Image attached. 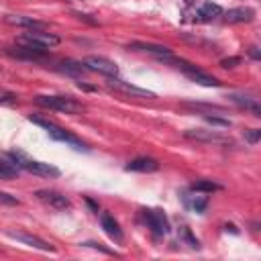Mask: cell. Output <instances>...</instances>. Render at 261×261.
I'll return each instance as SVG.
<instances>
[{
	"mask_svg": "<svg viewBox=\"0 0 261 261\" xmlns=\"http://www.w3.org/2000/svg\"><path fill=\"white\" fill-rule=\"evenodd\" d=\"M29 120L35 122V124H39L51 139H55V141H59V143H65L67 147H71V149H75V151H88V149H90L80 137L71 135V133L65 130L63 126H59V124H55V122H51V120H47V118H41V116H29Z\"/></svg>",
	"mask_w": 261,
	"mask_h": 261,
	"instance_id": "6da1fadb",
	"label": "cell"
},
{
	"mask_svg": "<svg viewBox=\"0 0 261 261\" xmlns=\"http://www.w3.org/2000/svg\"><path fill=\"white\" fill-rule=\"evenodd\" d=\"M8 159L18 167V169H24L29 173H35V175H43V177H57L59 175V169L51 163H43V161H37L33 157H29L27 153L22 151H10L6 153Z\"/></svg>",
	"mask_w": 261,
	"mask_h": 261,
	"instance_id": "7a4b0ae2",
	"label": "cell"
},
{
	"mask_svg": "<svg viewBox=\"0 0 261 261\" xmlns=\"http://www.w3.org/2000/svg\"><path fill=\"white\" fill-rule=\"evenodd\" d=\"M35 102L43 108H49V110H57V112H65V114H75V112H82V104L75 102L71 96H37Z\"/></svg>",
	"mask_w": 261,
	"mask_h": 261,
	"instance_id": "3957f363",
	"label": "cell"
},
{
	"mask_svg": "<svg viewBox=\"0 0 261 261\" xmlns=\"http://www.w3.org/2000/svg\"><path fill=\"white\" fill-rule=\"evenodd\" d=\"M18 43H22V45H31V47L49 49V47H53V45L59 43V37L53 35V33H45V31H41V29H31V31H27V33L20 35Z\"/></svg>",
	"mask_w": 261,
	"mask_h": 261,
	"instance_id": "277c9868",
	"label": "cell"
},
{
	"mask_svg": "<svg viewBox=\"0 0 261 261\" xmlns=\"http://www.w3.org/2000/svg\"><path fill=\"white\" fill-rule=\"evenodd\" d=\"M143 216H145L147 226L153 230V234L163 237V234L169 232V220H167V216L161 210H157V208H145L143 210Z\"/></svg>",
	"mask_w": 261,
	"mask_h": 261,
	"instance_id": "5b68a950",
	"label": "cell"
},
{
	"mask_svg": "<svg viewBox=\"0 0 261 261\" xmlns=\"http://www.w3.org/2000/svg\"><path fill=\"white\" fill-rule=\"evenodd\" d=\"M82 63H84V67H86L88 71H98V73L108 75V77H112V75L118 73V65H116L114 61L106 59V57H100V55H90V57H86Z\"/></svg>",
	"mask_w": 261,
	"mask_h": 261,
	"instance_id": "8992f818",
	"label": "cell"
},
{
	"mask_svg": "<svg viewBox=\"0 0 261 261\" xmlns=\"http://www.w3.org/2000/svg\"><path fill=\"white\" fill-rule=\"evenodd\" d=\"M10 239H14V241H18V243H24V245H29V247H33V249H39V251H55L47 241H43V239H39V237H35V234H29V232H18V230H8L6 232Z\"/></svg>",
	"mask_w": 261,
	"mask_h": 261,
	"instance_id": "52a82bcc",
	"label": "cell"
},
{
	"mask_svg": "<svg viewBox=\"0 0 261 261\" xmlns=\"http://www.w3.org/2000/svg\"><path fill=\"white\" fill-rule=\"evenodd\" d=\"M108 86L114 88V90H120V92H124V94H130V96H139V98H155L153 92H149V90H145V88H137V86H133V84H126V82L118 80L116 75H112V77L108 80Z\"/></svg>",
	"mask_w": 261,
	"mask_h": 261,
	"instance_id": "ba28073f",
	"label": "cell"
},
{
	"mask_svg": "<svg viewBox=\"0 0 261 261\" xmlns=\"http://www.w3.org/2000/svg\"><path fill=\"white\" fill-rule=\"evenodd\" d=\"M37 198H39L41 202L49 204V206L55 208V210H65V208H69V200H67L63 194L53 192V190H39V192H37Z\"/></svg>",
	"mask_w": 261,
	"mask_h": 261,
	"instance_id": "9c48e42d",
	"label": "cell"
},
{
	"mask_svg": "<svg viewBox=\"0 0 261 261\" xmlns=\"http://www.w3.org/2000/svg\"><path fill=\"white\" fill-rule=\"evenodd\" d=\"M128 49H135V51H143V53H151L155 55L157 59H163V57H169L171 55V49L165 47V45H155V43H141V41H135L128 45Z\"/></svg>",
	"mask_w": 261,
	"mask_h": 261,
	"instance_id": "30bf717a",
	"label": "cell"
},
{
	"mask_svg": "<svg viewBox=\"0 0 261 261\" xmlns=\"http://www.w3.org/2000/svg\"><path fill=\"white\" fill-rule=\"evenodd\" d=\"M159 169V161L153 157H137L126 163V171H139V173H153Z\"/></svg>",
	"mask_w": 261,
	"mask_h": 261,
	"instance_id": "8fae6325",
	"label": "cell"
},
{
	"mask_svg": "<svg viewBox=\"0 0 261 261\" xmlns=\"http://www.w3.org/2000/svg\"><path fill=\"white\" fill-rule=\"evenodd\" d=\"M100 224H102L104 232H106L112 241L122 243V228H120V224L114 220V216H110L108 212H102V214H100Z\"/></svg>",
	"mask_w": 261,
	"mask_h": 261,
	"instance_id": "7c38bea8",
	"label": "cell"
},
{
	"mask_svg": "<svg viewBox=\"0 0 261 261\" xmlns=\"http://www.w3.org/2000/svg\"><path fill=\"white\" fill-rule=\"evenodd\" d=\"M228 100H230L232 104L245 108V110H251L255 116H261V106H259L257 98L247 96V94H228Z\"/></svg>",
	"mask_w": 261,
	"mask_h": 261,
	"instance_id": "4fadbf2b",
	"label": "cell"
},
{
	"mask_svg": "<svg viewBox=\"0 0 261 261\" xmlns=\"http://www.w3.org/2000/svg\"><path fill=\"white\" fill-rule=\"evenodd\" d=\"M253 18H255V10L249 6H239V8H230L224 12L226 22H251Z\"/></svg>",
	"mask_w": 261,
	"mask_h": 261,
	"instance_id": "5bb4252c",
	"label": "cell"
},
{
	"mask_svg": "<svg viewBox=\"0 0 261 261\" xmlns=\"http://www.w3.org/2000/svg\"><path fill=\"white\" fill-rule=\"evenodd\" d=\"M186 137L188 139H194V141H202V143H228L226 137H222L218 133H212V130H202V128L186 130Z\"/></svg>",
	"mask_w": 261,
	"mask_h": 261,
	"instance_id": "9a60e30c",
	"label": "cell"
},
{
	"mask_svg": "<svg viewBox=\"0 0 261 261\" xmlns=\"http://www.w3.org/2000/svg\"><path fill=\"white\" fill-rule=\"evenodd\" d=\"M198 20H202V22H210V20H214V18H218L220 14H222V8L218 6V4H214V2H204L200 8H198Z\"/></svg>",
	"mask_w": 261,
	"mask_h": 261,
	"instance_id": "2e32d148",
	"label": "cell"
},
{
	"mask_svg": "<svg viewBox=\"0 0 261 261\" xmlns=\"http://www.w3.org/2000/svg\"><path fill=\"white\" fill-rule=\"evenodd\" d=\"M6 20L10 24H16V27H27L29 31L31 29H45V22L43 20H37L33 16H20V14H8Z\"/></svg>",
	"mask_w": 261,
	"mask_h": 261,
	"instance_id": "e0dca14e",
	"label": "cell"
},
{
	"mask_svg": "<svg viewBox=\"0 0 261 261\" xmlns=\"http://www.w3.org/2000/svg\"><path fill=\"white\" fill-rule=\"evenodd\" d=\"M18 171L20 169L8 159V155H0V179H14Z\"/></svg>",
	"mask_w": 261,
	"mask_h": 261,
	"instance_id": "ac0fdd59",
	"label": "cell"
},
{
	"mask_svg": "<svg viewBox=\"0 0 261 261\" xmlns=\"http://www.w3.org/2000/svg\"><path fill=\"white\" fill-rule=\"evenodd\" d=\"M59 69L65 71V73H69V75H75V77H80V75H84V73L88 71V69L84 67V63H80V61H71V59L61 61V63H59Z\"/></svg>",
	"mask_w": 261,
	"mask_h": 261,
	"instance_id": "d6986e66",
	"label": "cell"
},
{
	"mask_svg": "<svg viewBox=\"0 0 261 261\" xmlns=\"http://www.w3.org/2000/svg\"><path fill=\"white\" fill-rule=\"evenodd\" d=\"M184 202H186V206H190L198 214H202L206 210V206H208V200L204 196H184Z\"/></svg>",
	"mask_w": 261,
	"mask_h": 261,
	"instance_id": "ffe728a7",
	"label": "cell"
},
{
	"mask_svg": "<svg viewBox=\"0 0 261 261\" xmlns=\"http://www.w3.org/2000/svg\"><path fill=\"white\" fill-rule=\"evenodd\" d=\"M190 190L192 192H218L220 186L216 181H212V179H200V181H194Z\"/></svg>",
	"mask_w": 261,
	"mask_h": 261,
	"instance_id": "44dd1931",
	"label": "cell"
},
{
	"mask_svg": "<svg viewBox=\"0 0 261 261\" xmlns=\"http://www.w3.org/2000/svg\"><path fill=\"white\" fill-rule=\"evenodd\" d=\"M181 237H184V241H188V245L192 247V249H200V243H198V239L196 237H192V232H190V228H181Z\"/></svg>",
	"mask_w": 261,
	"mask_h": 261,
	"instance_id": "7402d4cb",
	"label": "cell"
},
{
	"mask_svg": "<svg viewBox=\"0 0 261 261\" xmlns=\"http://www.w3.org/2000/svg\"><path fill=\"white\" fill-rule=\"evenodd\" d=\"M259 139H261V130H259V128H249V130H245V141H247V143L255 145Z\"/></svg>",
	"mask_w": 261,
	"mask_h": 261,
	"instance_id": "603a6c76",
	"label": "cell"
},
{
	"mask_svg": "<svg viewBox=\"0 0 261 261\" xmlns=\"http://www.w3.org/2000/svg\"><path fill=\"white\" fill-rule=\"evenodd\" d=\"M0 202H2V204H10V206H14V204H18V200H16L14 196H10V194H6V192H0Z\"/></svg>",
	"mask_w": 261,
	"mask_h": 261,
	"instance_id": "cb8c5ba5",
	"label": "cell"
},
{
	"mask_svg": "<svg viewBox=\"0 0 261 261\" xmlns=\"http://www.w3.org/2000/svg\"><path fill=\"white\" fill-rule=\"evenodd\" d=\"M237 63H241V57H226V59L220 61L222 67H234Z\"/></svg>",
	"mask_w": 261,
	"mask_h": 261,
	"instance_id": "d4e9b609",
	"label": "cell"
},
{
	"mask_svg": "<svg viewBox=\"0 0 261 261\" xmlns=\"http://www.w3.org/2000/svg\"><path fill=\"white\" fill-rule=\"evenodd\" d=\"M206 120H208L210 124H218V126H228V124H230L226 118H216V116H206Z\"/></svg>",
	"mask_w": 261,
	"mask_h": 261,
	"instance_id": "484cf974",
	"label": "cell"
},
{
	"mask_svg": "<svg viewBox=\"0 0 261 261\" xmlns=\"http://www.w3.org/2000/svg\"><path fill=\"white\" fill-rule=\"evenodd\" d=\"M249 55H251L253 59H261V53H259L257 47H251V49H249Z\"/></svg>",
	"mask_w": 261,
	"mask_h": 261,
	"instance_id": "4316f807",
	"label": "cell"
},
{
	"mask_svg": "<svg viewBox=\"0 0 261 261\" xmlns=\"http://www.w3.org/2000/svg\"><path fill=\"white\" fill-rule=\"evenodd\" d=\"M12 98H14L12 94H4V96H0V102H6V104H12V102H14Z\"/></svg>",
	"mask_w": 261,
	"mask_h": 261,
	"instance_id": "83f0119b",
	"label": "cell"
}]
</instances>
